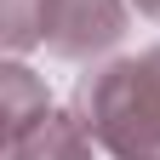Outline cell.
I'll list each match as a JSON object with an SVG mask.
<instances>
[{
	"label": "cell",
	"instance_id": "cell-1",
	"mask_svg": "<svg viewBox=\"0 0 160 160\" xmlns=\"http://www.w3.org/2000/svg\"><path fill=\"white\" fill-rule=\"evenodd\" d=\"M86 109L120 160H160V52L114 63L97 86H86Z\"/></svg>",
	"mask_w": 160,
	"mask_h": 160
},
{
	"label": "cell",
	"instance_id": "cell-3",
	"mask_svg": "<svg viewBox=\"0 0 160 160\" xmlns=\"http://www.w3.org/2000/svg\"><path fill=\"white\" fill-rule=\"evenodd\" d=\"M137 6H143V12H154V17H160V0H137Z\"/></svg>",
	"mask_w": 160,
	"mask_h": 160
},
{
	"label": "cell",
	"instance_id": "cell-2",
	"mask_svg": "<svg viewBox=\"0 0 160 160\" xmlns=\"http://www.w3.org/2000/svg\"><path fill=\"white\" fill-rule=\"evenodd\" d=\"M57 52H86V46H109L120 34V6L114 0H46V23Z\"/></svg>",
	"mask_w": 160,
	"mask_h": 160
}]
</instances>
